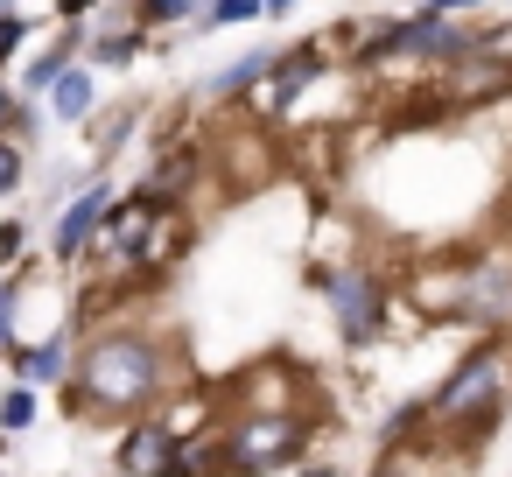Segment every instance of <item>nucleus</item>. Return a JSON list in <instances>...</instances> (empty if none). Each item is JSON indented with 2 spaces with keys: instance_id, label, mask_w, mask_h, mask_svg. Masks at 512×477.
I'll list each match as a JSON object with an SVG mask.
<instances>
[{
  "instance_id": "nucleus-1",
  "label": "nucleus",
  "mask_w": 512,
  "mask_h": 477,
  "mask_svg": "<svg viewBox=\"0 0 512 477\" xmlns=\"http://www.w3.org/2000/svg\"><path fill=\"white\" fill-rule=\"evenodd\" d=\"M169 393V351L141 330H113V337H92V351L78 358V407H99V414H134L148 400Z\"/></svg>"
},
{
  "instance_id": "nucleus-18",
  "label": "nucleus",
  "mask_w": 512,
  "mask_h": 477,
  "mask_svg": "<svg viewBox=\"0 0 512 477\" xmlns=\"http://www.w3.org/2000/svg\"><path fill=\"white\" fill-rule=\"evenodd\" d=\"M141 57V36H113V43H99V64H134Z\"/></svg>"
},
{
  "instance_id": "nucleus-9",
  "label": "nucleus",
  "mask_w": 512,
  "mask_h": 477,
  "mask_svg": "<svg viewBox=\"0 0 512 477\" xmlns=\"http://www.w3.org/2000/svg\"><path fill=\"white\" fill-rule=\"evenodd\" d=\"M50 106H57V120H92V106H99V78H92L85 64H71V71L50 85Z\"/></svg>"
},
{
  "instance_id": "nucleus-22",
  "label": "nucleus",
  "mask_w": 512,
  "mask_h": 477,
  "mask_svg": "<svg viewBox=\"0 0 512 477\" xmlns=\"http://www.w3.org/2000/svg\"><path fill=\"white\" fill-rule=\"evenodd\" d=\"M372 477H414V470H407V463H400V456H386V463H379V470H372Z\"/></svg>"
},
{
  "instance_id": "nucleus-2",
  "label": "nucleus",
  "mask_w": 512,
  "mask_h": 477,
  "mask_svg": "<svg viewBox=\"0 0 512 477\" xmlns=\"http://www.w3.org/2000/svg\"><path fill=\"white\" fill-rule=\"evenodd\" d=\"M505 379H512L505 344H477V351L428 393V421H442V428H484V421L498 414V400H505Z\"/></svg>"
},
{
  "instance_id": "nucleus-24",
  "label": "nucleus",
  "mask_w": 512,
  "mask_h": 477,
  "mask_svg": "<svg viewBox=\"0 0 512 477\" xmlns=\"http://www.w3.org/2000/svg\"><path fill=\"white\" fill-rule=\"evenodd\" d=\"M288 8H295V0H267V15H288Z\"/></svg>"
},
{
  "instance_id": "nucleus-7",
  "label": "nucleus",
  "mask_w": 512,
  "mask_h": 477,
  "mask_svg": "<svg viewBox=\"0 0 512 477\" xmlns=\"http://www.w3.org/2000/svg\"><path fill=\"white\" fill-rule=\"evenodd\" d=\"M323 71V50L316 43H302V50H288V57H274V71L260 78V106L267 113H288L302 92H309V78Z\"/></svg>"
},
{
  "instance_id": "nucleus-4",
  "label": "nucleus",
  "mask_w": 512,
  "mask_h": 477,
  "mask_svg": "<svg viewBox=\"0 0 512 477\" xmlns=\"http://www.w3.org/2000/svg\"><path fill=\"white\" fill-rule=\"evenodd\" d=\"M330 302H337V330L344 344H372L379 337V316H386V288L372 267H344V274H323Z\"/></svg>"
},
{
  "instance_id": "nucleus-6",
  "label": "nucleus",
  "mask_w": 512,
  "mask_h": 477,
  "mask_svg": "<svg viewBox=\"0 0 512 477\" xmlns=\"http://www.w3.org/2000/svg\"><path fill=\"white\" fill-rule=\"evenodd\" d=\"M113 190L106 183H92V190H78L71 197V211H64V225H57V260H78L85 246H92V232H106V218H113Z\"/></svg>"
},
{
  "instance_id": "nucleus-8",
  "label": "nucleus",
  "mask_w": 512,
  "mask_h": 477,
  "mask_svg": "<svg viewBox=\"0 0 512 477\" xmlns=\"http://www.w3.org/2000/svg\"><path fill=\"white\" fill-rule=\"evenodd\" d=\"M176 449H183V435H176V428L141 421V428H127V435H120V470H127V477H162V470L176 463Z\"/></svg>"
},
{
  "instance_id": "nucleus-16",
  "label": "nucleus",
  "mask_w": 512,
  "mask_h": 477,
  "mask_svg": "<svg viewBox=\"0 0 512 477\" xmlns=\"http://www.w3.org/2000/svg\"><path fill=\"white\" fill-rule=\"evenodd\" d=\"M22 36H29V22H22V15H8V8H0V64H8V57L22 50Z\"/></svg>"
},
{
  "instance_id": "nucleus-10",
  "label": "nucleus",
  "mask_w": 512,
  "mask_h": 477,
  "mask_svg": "<svg viewBox=\"0 0 512 477\" xmlns=\"http://www.w3.org/2000/svg\"><path fill=\"white\" fill-rule=\"evenodd\" d=\"M71 57H78V29H71V36H57V43H50L43 57H29L22 85H29V92H50V85H57L64 71H71Z\"/></svg>"
},
{
  "instance_id": "nucleus-17",
  "label": "nucleus",
  "mask_w": 512,
  "mask_h": 477,
  "mask_svg": "<svg viewBox=\"0 0 512 477\" xmlns=\"http://www.w3.org/2000/svg\"><path fill=\"white\" fill-rule=\"evenodd\" d=\"M15 183H22V155H15V141H8V134H0V197H8Z\"/></svg>"
},
{
  "instance_id": "nucleus-21",
  "label": "nucleus",
  "mask_w": 512,
  "mask_h": 477,
  "mask_svg": "<svg viewBox=\"0 0 512 477\" xmlns=\"http://www.w3.org/2000/svg\"><path fill=\"white\" fill-rule=\"evenodd\" d=\"M421 8H435V15H463V8H484V0H421Z\"/></svg>"
},
{
  "instance_id": "nucleus-5",
  "label": "nucleus",
  "mask_w": 512,
  "mask_h": 477,
  "mask_svg": "<svg viewBox=\"0 0 512 477\" xmlns=\"http://www.w3.org/2000/svg\"><path fill=\"white\" fill-rule=\"evenodd\" d=\"M449 316L456 323H512V260H477L456 274V295H449Z\"/></svg>"
},
{
  "instance_id": "nucleus-14",
  "label": "nucleus",
  "mask_w": 512,
  "mask_h": 477,
  "mask_svg": "<svg viewBox=\"0 0 512 477\" xmlns=\"http://www.w3.org/2000/svg\"><path fill=\"white\" fill-rule=\"evenodd\" d=\"M29 421H36V393H29V386H15L8 400H0V428H29Z\"/></svg>"
},
{
  "instance_id": "nucleus-19",
  "label": "nucleus",
  "mask_w": 512,
  "mask_h": 477,
  "mask_svg": "<svg viewBox=\"0 0 512 477\" xmlns=\"http://www.w3.org/2000/svg\"><path fill=\"white\" fill-rule=\"evenodd\" d=\"M8 127H22V106H15V92H8V85H0V134H8Z\"/></svg>"
},
{
  "instance_id": "nucleus-25",
  "label": "nucleus",
  "mask_w": 512,
  "mask_h": 477,
  "mask_svg": "<svg viewBox=\"0 0 512 477\" xmlns=\"http://www.w3.org/2000/svg\"><path fill=\"white\" fill-rule=\"evenodd\" d=\"M302 477H337V470H330V463H323V470H302Z\"/></svg>"
},
{
  "instance_id": "nucleus-11",
  "label": "nucleus",
  "mask_w": 512,
  "mask_h": 477,
  "mask_svg": "<svg viewBox=\"0 0 512 477\" xmlns=\"http://www.w3.org/2000/svg\"><path fill=\"white\" fill-rule=\"evenodd\" d=\"M64 337H50V344H36V351H15V372H22V386H57L64 379Z\"/></svg>"
},
{
  "instance_id": "nucleus-3",
  "label": "nucleus",
  "mask_w": 512,
  "mask_h": 477,
  "mask_svg": "<svg viewBox=\"0 0 512 477\" xmlns=\"http://www.w3.org/2000/svg\"><path fill=\"white\" fill-rule=\"evenodd\" d=\"M302 421L295 414H253V421H239L232 428V442H225V470L232 477H253V470H274V463H295L302 456Z\"/></svg>"
},
{
  "instance_id": "nucleus-23",
  "label": "nucleus",
  "mask_w": 512,
  "mask_h": 477,
  "mask_svg": "<svg viewBox=\"0 0 512 477\" xmlns=\"http://www.w3.org/2000/svg\"><path fill=\"white\" fill-rule=\"evenodd\" d=\"M85 8H92V0H64V15H85Z\"/></svg>"
},
{
  "instance_id": "nucleus-20",
  "label": "nucleus",
  "mask_w": 512,
  "mask_h": 477,
  "mask_svg": "<svg viewBox=\"0 0 512 477\" xmlns=\"http://www.w3.org/2000/svg\"><path fill=\"white\" fill-rule=\"evenodd\" d=\"M22 253V225H0V260H15Z\"/></svg>"
},
{
  "instance_id": "nucleus-15",
  "label": "nucleus",
  "mask_w": 512,
  "mask_h": 477,
  "mask_svg": "<svg viewBox=\"0 0 512 477\" xmlns=\"http://www.w3.org/2000/svg\"><path fill=\"white\" fill-rule=\"evenodd\" d=\"M190 8H204V0H141V22H183Z\"/></svg>"
},
{
  "instance_id": "nucleus-26",
  "label": "nucleus",
  "mask_w": 512,
  "mask_h": 477,
  "mask_svg": "<svg viewBox=\"0 0 512 477\" xmlns=\"http://www.w3.org/2000/svg\"><path fill=\"white\" fill-rule=\"evenodd\" d=\"M0 8H15V0H0Z\"/></svg>"
},
{
  "instance_id": "nucleus-13",
  "label": "nucleus",
  "mask_w": 512,
  "mask_h": 477,
  "mask_svg": "<svg viewBox=\"0 0 512 477\" xmlns=\"http://www.w3.org/2000/svg\"><path fill=\"white\" fill-rule=\"evenodd\" d=\"M253 15H267V0H211L204 8L211 29H232V22H253Z\"/></svg>"
},
{
  "instance_id": "nucleus-12",
  "label": "nucleus",
  "mask_w": 512,
  "mask_h": 477,
  "mask_svg": "<svg viewBox=\"0 0 512 477\" xmlns=\"http://www.w3.org/2000/svg\"><path fill=\"white\" fill-rule=\"evenodd\" d=\"M267 71H274V50H253V57H239L232 71H218V78H211L204 92H211V99H232V92H246V85H260Z\"/></svg>"
}]
</instances>
